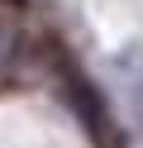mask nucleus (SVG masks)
Returning <instances> with one entry per match:
<instances>
[{
    "label": "nucleus",
    "instance_id": "nucleus-1",
    "mask_svg": "<svg viewBox=\"0 0 143 148\" xmlns=\"http://www.w3.org/2000/svg\"><path fill=\"white\" fill-rule=\"evenodd\" d=\"M114 67L124 72V91H129L133 119H138V129H143V48H129V53H119V62H114Z\"/></svg>",
    "mask_w": 143,
    "mask_h": 148
}]
</instances>
